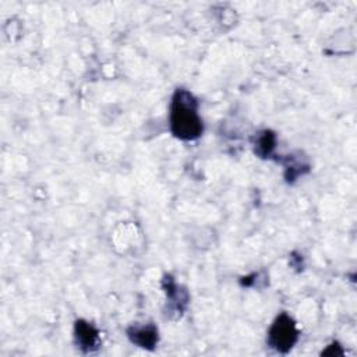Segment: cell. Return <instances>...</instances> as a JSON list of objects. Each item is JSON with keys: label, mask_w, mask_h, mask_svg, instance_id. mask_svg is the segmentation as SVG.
<instances>
[{"label": "cell", "mask_w": 357, "mask_h": 357, "mask_svg": "<svg viewBox=\"0 0 357 357\" xmlns=\"http://www.w3.org/2000/svg\"><path fill=\"white\" fill-rule=\"evenodd\" d=\"M169 124L172 134L183 141H194L204 131L202 120L198 114V102L187 89H177L172 98Z\"/></svg>", "instance_id": "1"}, {"label": "cell", "mask_w": 357, "mask_h": 357, "mask_svg": "<svg viewBox=\"0 0 357 357\" xmlns=\"http://www.w3.org/2000/svg\"><path fill=\"white\" fill-rule=\"evenodd\" d=\"M298 331L291 317L280 314L276 317L268 332V344L278 353H287L297 342Z\"/></svg>", "instance_id": "2"}, {"label": "cell", "mask_w": 357, "mask_h": 357, "mask_svg": "<svg viewBox=\"0 0 357 357\" xmlns=\"http://www.w3.org/2000/svg\"><path fill=\"white\" fill-rule=\"evenodd\" d=\"M74 337H75L77 346L85 353H91V351L96 350L100 343L98 331L89 322L82 321V319L75 322Z\"/></svg>", "instance_id": "3"}, {"label": "cell", "mask_w": 357, "mask_h": 357, "mask_svg": "<svg viewBox=\"0 0 357 357\" xmlns=\"http://www.w3.org/2000/svg\"><path fill=\"white\" fill-rule=\"evenodd\" d=\"M127 336L134 344H137L138 347H142V349H148V350H152L159 340L158 328L151 324L131 326L127 331Z\"/></svg>", "instance_id": "4"}, {"label": "cell", "mask_w": 357, "mask_h": 357, "mask_svg": "<svg viewBox=\"0 0 357 357\" xmlns=\"http://www.w3.org/2000/svg\"><path fill=\"white\" fill-rule=\"evenodd\" d=\"M275 144H276V138L275 134L272 131H262L259 132V135L255 139V153L259 158H269L272 151L275 149Z\"/></svg>", "instance_id": "5"}]
</instances>
